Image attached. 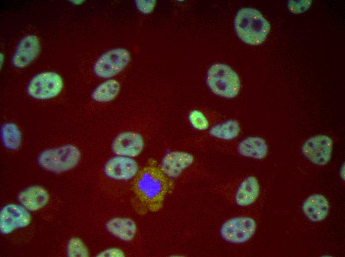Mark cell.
<instances>
[{"label": "cell", "mask_w": 345, "mask_h": 257, "mask_svg": "<svg viewBox=\"0 0 345 257\" xmlns=\"http://www.w3.org/2000/svg\"><path fill=\"white\" fill-rule=\"evenodd\" d=\"M237 151L242 156L262 160L268 154V146L263 138L257 136H248L238 143Z\"/></svg>", "instance_id": "16"}, {"label": "cell", "mask_w": 345, "mask_h": 257, "mask_svg": "<svg viewBox=\"0 0 345 257\" xmlns=\"http://www.w3.org/2000/svg\"><path fill=\"white\" fill-rule=\"evenodd\" d=\"M138 170V163L133 158L118 155L110 159L104 168L107 176L119 180L131 179L136 175Z\"/></svg>", "instance_id": "10"}, {"label": "cell", "mask_w": 345, "mask_h": 257, "mask_svg": "<svg viewBox=\"0 0 345 257\" xmlns=\"http://www.w3.org/2000/svg\"><path fill=\"white\" fill-rule=\"evenodd\" d=\"M107 230L115 237L124 241L132 240L136 234L135 222L128 218L115 217L106 224Z\"/></svg>", "instance_id": "17"}, {"label": "cell", "mask_w": 345, "mask_h": 257, "mask_svg": "<svg viewBox=\"0 0 345 257\" xmlns=\"http://www.w3.org/2000/svg\"><path fill=\"white\" fill-rule=\"evenodd\" d=\"M17 199L21 205L30 211H36L43 208L48 202L49 194L40 186H32L20 192Z\"/></svg>", "instance_id": "14"}, {"label": "cell", "mask_w": 345, "mask_h": 257, "mask_svg": "<svg viewBox=\"0 0 345 257\" xmlns=\"http://www.w3.org/2000/svg\"><path fill=\"white\" fill-rule=\"evenodd\" d=\"M206 83L213 93L227 98L236 97L240 89V81L238 75L225 64H214L209 68L207 73Z\"/></svg>", "instance_id": "2"}, {"label": "cell", "mask_w": 345, "mask_h": 257, "mask_svg": "<svg viewBox=\"0 0 345 257\" xmlns=\"http://www.w3.org/2000/svg\"><path fill=\"white\" fill-rule=\"evenodd\" d=\"M333 142L326 135H317L309 138L303 144L301 150L304 156L312 163L320 166L330 161Z\"/></svg>", "instance_id": "7"}, {"label": "cell", "mask_w": 345, "mask_h": 257, "mask_svg": "<svg viewBox=\"0 0 345 257\" xmlns=\"http://www.w3.org/2000/svg\"><path fill=\"white\" fill-rule=\"evenodd\" d=\"M239 122L234 119H228L216 124L209 129V133L214 138L223 140H231L237 137L240 132Z\"/></svg>", "instance_id": "18"}, {"label": "cell", "mask_w": 345, "mask_h": 257, "mask_svg": "<svg viewBox=\"0 0 345 257\" xmlns=\"http://www.w3.org/2000/svg\"><path fill=\"white\" fill-rule=\"evenodd\" d=\"M0 136L3 146L10 150H16L21 142L20 131L16 124L7 123L3 124L0 128Z\"/></svg>", "instance_id": "20"}, {"label": "cell", "mask_w": 345, "mask_h": 257, "mask_svg": "<svg viewBox=\"0 0 345 257\" xmlns=\"http://www.w3.org/2000/svg\"><path fill=\"white\" fill-rule=\"evenodd\" d=\"M144 140L141 134L133 131H125L118 133L112 144V149L118 156L135 157L142 151Z\"/></svg>", "instance_id": "9"}, {"label": "cell", "mask_w": 345, "mask_h": 257, "mask_svg": "<svg viewBox=\"0 0 345 257\" xmlns=\"http://www.w3.org/2000/svg\"><path fill=\"white\" fill-rule=\"evenodd\" d=\"M345 164L344 163L343 165L341 167L340 170V175L341 178L343 180H345Z\"/></svg>", "instance_id": "25"}, {"label": "cell", "mask_w": 345, "mask_h": 257, "mask_svg": "<svg viewBox=\"0 0 345 257\" xmlns=\"http://www.w3.org/2000/svg\"><path fill=\"white\" fill-rule=\"evenodd\" d=\"M234 24L239 38L252 45L263 43L270 30L269 22L260 11L253 8L240 9L235 15Z\"/></svg>", "instance_id": "1"}, {"label": "cell", "mask_w": 345, "mask_h": 257, "mask_svg": "<svg viewBox=\"0 0 345 257\" xmlns=\"http://www.w3.org/2000/svg\"><path fill=\"white\" fill-rule=\"evenodd\" d=\"M257 227L255 220L248 216H238L226 220L222 225L220 233L227 242L237 244L248 241L254 234Z\"/></svg>", "instance_id": "6"}, {"label": "cell", "mask_w": 345, "mask_h": 257, "mask_svg": "<svg viewBox=\"0 0 345 257\" xmlns=\"http://www.w3.org/2000/svg\"><path fill=\"white\" fill-rule=\"evenodd\" d=\"M329 207L327 198L322 195L316 194L310 196L304 201L302 210L309 220L319 222L327 217Z\"/></svg>", "instance_id": "13"}, {"label": "cell", "mask_w": 345, "mask_h": 257, "mask_svg": "<svg viewBox=\"0 0 345 257\" xmlns=\"http://www.w3.org/2000/svg\"><path fill=\"white\" fill-rule=\"evenodd\" d=\"M194 160V156L190 153L181 151H171L162 158L161 169L166 176L175 178L193 164Z\"/></svg>", "instance_id": "12"}, {"label": "cell", "mask_w": 345, "mask_h": 257, "mask_svg": "<svg viewBox=\"0 0 345 257\" xmlns=\"http://www.w3.org/2000/svg\"><path fill=\"white\" fill-rule=\"evenodd\" d=\"M40 50V44L37 37L27 35L18 43L12 57V64L16 68H24L37 58Z\"/></svg>", "instance_id": "11"}, {"label": "cell", "mask_w": 345, "mask_h": 257, "mask_svg": "<svg viewBox=\"0 0 345 257\" xmlns=\"http://www.w3.org/2000/svg\"><path fill=\"white\" fill-rule=\"evenodd\" d=\"M97 257H124V254L122 250L116 248H112L107 249L100 253Z\"/></svg>", "instance_id": "24"}, {"label": "cell", "mask_w": 345, "mask_h": 257, "mask_svg": "<svg viewBox=\"0 0 345 257\" xmlns=\"http://www.w3.org/2000/svg\"><path fill=\"white\" fill-rule=\"evenodd\" d=\"M260 193V184L257 178L253 175L247 176L240 183L234 196L235 203L240 207L252 205Z\"/></svg>", "instance_id": "15"}, {"label": "cell", "mask_w": 345, "mask_h": 257, "mask_svg": "<svg viewBox=\"0 0 345 257\" xmlns=\"http://www.w3.org/2000/svg\"><path fill=\"white\" fill-rule=\"evenodd\" d=\"M130 60L129 51L123 48L110 49L100 55L93 66L98 77L109 79L119 73Z\"/></svg>", "instance_id": "4"}, {"label": "cell", "mask_w": 345, "mask_h": 257, "mask_svg": "<svg viewBox=\"0 0 345 257\" xmlns=\"http://www.w3.org/2000/svg\"><path fill=\"white\" fill-rule=\"evenodd\" d=\"M67 255L70 257H87L89 252L83 242L79 238L71 239L67 245Z\"/></svg>", "instance_id": "22"}, {"label": "cell", "mask_w": 345, "mask_h": 257, "mask_svg": "<svg viewBox=\"0 0 345 257\" xmlns=\"http://www.w3.org/2000/svg\"><path fill=\"white\" fill-rule=\"evenodd\" d=\"M81 153L78 148L72 144L48 149L39 155V165L48 171L60 173L74 168L78 163Z\"/></svg>", "instance_id": "3"}, {"label": "cell", "mask_w": 345, "mask_h": 257, "mask_svg": "<svg viewBox=\"0 0 345 257\" xmlns=\"http://www.w3.org/2000/svg\"><path fill=\"white\" fill-rule=\"evenodd\" d=\"M136 6L140 11L145 14H149L153 10L155 5V0H135Z\"/></svg>", "instance_id": "23"}, {"label": "cell", "mask_w": 345, "mask_h": 257, "mask_svg": "<svg viewBox=\"0 0 345 257\" xmlns=\"http://www.w3.org/2000/svg\"><path fill=\"white\" fill-rule=\"evenodd\" d=\"M188 120L190 126L194 129L198 131H204L210 127L209 121L207 117L198 110H193L188 116Z\"/></svg>", "instance_id": "21"}, {"label": "cell", "mask_w": 345, "mask_h": 257, "mask_svg": "<svg viewBox=\"0 0 345 257\" xmlns=\"http://www.w3.org/2000/svg\"><path fill=\"white\" fill-rule=\"evenodd\" d=\"M120 84L114 79H108L99 84L92 93V98L98 102H107L114 99L120 90Z\"/></svg>", "instance_id": "19"}, {"label": "cell", "mask_w": 345, "mask_h": 257, "mask_svg": "<svg viewBox=\"0 0 345 257\" xmlns=\"http://www.w3.org/2000/svg\"><path fill=\"white\" fill-rule=\"evenodd\" d=\"M61 76L53 72H44L37 74L29 82L27 92L31 97L45 100L57 96L63 87Z\"/></svg>", "instance_id": "5"}, {"label": "cell", "mask_w": 345, "mask_h": 257, "mask_svg": "<svg viewBox=\"0 0 345 257\" xmlns=\"http://www.w3.org/2000/svg\"><path fill=\"white\" fill-rule=\"evenodd\" d=\"M31 216L22 206L10 204L4 206L0 213V231L7 234L14 230L27 226Z\"/></svg>", "instance_id": "8"}]
</instances>
